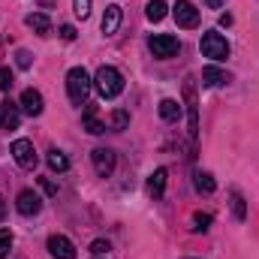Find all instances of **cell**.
Masks as SVG:
<instances>
[{
	"label": "cell",
	"mask_w": 259,
	"mask_h": 259,
	"mask_svg": "<svg viewBox=\"0 0 259 259\" xmlns=\"http://www.w3.org/2000/svg\"><path fill=\"white\" fill-rule=\"evenodd\" d=\"M220 24H223V27H229V24H232V15H229V12H226V15H220Z\"/></svg>",
	"instance_id": "32"
},
{
	"label": "cell",
	"mask_w": 259,
	"mask_h": 259,
	"mask_svg": "<svg viewBox=\"0 0 259 259\" xmlns=\"http://www.w3.org/2000/svg\"><path fill=\"white\" fill-rule=\"evenodd\" d=\"M211 226V214H193V232H205Z\"/></svg>",
	"instance_id": "27"
},
{
	"label": "cell",
	"mask_w": 259,
	"mask_h": 259,
	"mask_svg": "<svg viewBox=\"0 0 259 259\" xmlns=\"http://www.w3.org/2000/svg\"><path fill=\"white\" fill-rule=\"evenodd\" d=\"M24 24H27L33 33H39V36H49V33H52V21H49L46 12H30V15L24 18Z\"/></svg>",
	"instance_id": "15"
},
{
	"label": "cell",
	"mask_w": 259,
	"mask_h": 259,
	"mask_svg": "<svg viewBox=\"0 0 259 259\" xmlns=\"http://www.w3.org/2000/svg\"><path fill=\"white\" fill-rule=\"evenodd\" d=\"M91 253H94V256H103V253H109V241H103V238H97V241L91 244Z\"/></svg>",
	"instance_id": "28"
},
{
	"label": "cell",
	"mask_w": 259,
	"mask_h": 259,
	"mask_svg": "<svg viewBox=\"0 0 259 259\" xmlns=\"http://www.w3.org/2000/svg\"><path fill=\"white\" fill-rule=\"evenodd\" d=\"M121 15H124V12H121V6H118V3H112V6H106V12H103V24H100L106 36H112V33H118V27H121Z\"/></svg>",
	"instance_id": "13"
},
{
	"label": "cell",
	"mask_w": 259,
	"mask_h": 259,
	"mask_svg": "<svg viewBox=\"0 0 259 259\" xmlns=\"http://www.w3.org/2000/svg\"><path fill=\"white\" fill-rule=\"evenodd\" d=\"M184 100H187V118H190V139H199V112H196L193 78H187V81H184Z\"/></svg>",
	"instance_id": "9"
},
{
	"label": "cell",
	"mask_w": 259,
	"mask_h": 259,
	"mask_svg": "<svg viewBox=\"0 0 259 259\" xmlns=\"http://www.w3.org/2000/svg\"><path fill=\"white\" fill-rule=\"evenodd\" d=\"M15 64L21 66V69H27V66H30V52L18 49V52H15Z\"/></svg>",
	"instance_id": "29"
},
{
	"label": "cell",
	"mask_w": 259,
	"mask_h": 259,
	"mask_svg": "<svg viewBox=\"0 0 259 259\" xmlns=\"http://www.w3.org/2000/svg\"><path fill=\"white\" fill-rule=\"evenodd\" d=\"M15 84V75H12V69L9 66H0V91H9Z\"/></svg>",
	"instance_id": "26"
},
{
	"label": "cell",
	"mask_w": 259,
	"mask_h": 259,
	"mask_svg": "<svg viewBox=\"0 0 259 259\" xmlns=\"http://www.w3.org/2000/svg\"><path fill=\"white\" fill-rule=\"evenodd\" d=\"M172 15H175L178 27H184V30H193V27H199V9H196L190 0H178V3L172 6Z\"/></svg>",
	"instance_id": "5"
},
{
	"label": "cell",
	"mask_w": 259,
	"mask_h": 259,
	"mask_svg": "<svg viewBox=\"0 0 259 259\" xmlns=\"http://www.w3.org/2000/svg\"><path fill=\"white\" fill-rule=\"evenodd\" d=\"M205 3H208V6H211V9H220V6H223V3H226V0H205Z\"/></svg>",
	"instance_id": "33"
},
{
	"label": "cell",
	"mask_w": 259,
	"mask_h": 259,
	"mask_svg": "<svg viewBox=\"0 0 259 259\" xmlns=\"http://www.w3.org/2000/svg\"><path fill=\"white\" fill-rule=\"evenodd\" d=\"M97 259H103V256H97Z\"/></svg>",
	"instance_id": "35"
},
{
	"label": "cell",
	"mask_w": 259,
	"mask_h": 259,
	"mask_svg": "<svg viewBox=\"0 0 259 259\" xmlns=\"http://www.w3.org/2000/svg\"><path fill=\"white\" fill-rule=\"evenodd\" d=\"M193 184H196V190H199V193H214V187H217V184H214V178H211L208 172H196Z\"/></svg>",
	"instance_id": "21"
},
{
	"label": "cell",
	"mask_w": 259,
	"mask_h": 259,
	"mask_svg": "<svg viewBox=\"0 0 259 259\" xmlns=\"http://www.w3.org/2000/svg\"><path fill=\"white\" fill-rule=\"evenodd\" d=\"M61 36H64L66 42H72V39H75V27H72V24H64V27H61Z\"/></svg>",
	"instance_id": "30"
},
{
	"label": "cell",
	"mask_w": 259,
	"mask_h": 259,
	"mask_svg": "<svg viewBox=\"0 0 259 259\" xmlns=\"http://www.w3.org/2000/svg\"><path fill=\"white\" fill-rule=\"evenodd\" d=\"M91 6H94V0H72V12H75L81 21L91 15Z\"/></svg>",
	"instance_id": "25"
},
{
	"label": "cell",
	"mask_w": 259,
	"mask_h": 259,
	"mask_svg": "<svg viewBox=\"0 0 259 259\" xmlns=\"http://www.w3.org/2000/svg\"><path fill=\"white\" fill-rule=\"evenodd\" d=\"M232 214H235V220H244L247 217V205H244L241 193H232Z\"/></svg>",
	"instance_id": "24"
},
{
	"label": "cell",
	"mask_w": 259,
	"mask_h": 259,
	"mask_svg": "<svg viewBox=\"0 0 259 259\" xmlns=\"http://www.w3.org/2000/svg\"><path fill=\"white\" fill-rule=\"evenodd\" d=\"M109 124H112V130H127L130 115L124 112V109H115V112H112V118H109Z\"/></svg>",
	"instance_id": "22"
},
{
	"label": "cell",
	"mask_w": 259,
	"mask_h": 259,
	"mask_svg": "<svg viewBox=\"0 0 259 259\" xmlns=\"http://www.w3.org/2000/svg\"><path fill=\"white\" fill-rule=\"evenodd\" d=\"M12 157H15V163L21 169H33L36 166V148H33V142L30 139H15L12 142Z\"/></svg>",
	"instance_id": "6"
},
{
	"label": "cell",
	"mask_w": 259,
	"mask_h": 259,
	"mask_svg": "<svg viewBox=\"0 0 259 259\" xmlns=\"http://www.w3.org/2000/svg\"><path fill=\"white\" fill-rule=\"evenodd\" d=\"M148 193L154 196V199H160V196L166 193V169H154V172H151V178H148Z\"/></svg>",
	"instance_id": "17"
},
{
	"label": "cell",
	"mask_w": 259,
	"mask_h": 259,
	"mask_svg": "<svg viewBox=\"0 0 259 259\" xmlns=\"http://www.w3.org/2000/svg\"><path fill=\"white\" fill-rule=\"evenodd\" d=\"M3 214H6V205H3V199H0V220H3Z\"/></svg>",
	"instance_id": "34"
},
{
	"label": "cell",
	"mask_w": 259,
	"mask_h": 259,
	"mask_svg": "<svg viewBox=\"0 0 259 259\" xmlns=\"http://www.w3.org/2000/svg\"><path fill=\"white\" fill-rule=\"evenodd\" d=\"M49 253L55 259H75V247L66 235H52L49 238Z\"/></svg>",
	"instance_id": "11"
},
{
	"label": "cell",
	"mask_w": 259,
	"mask_h": 259,
	"mask_svg": "<svg viewBox=\"0 0 259 259\" xmlns=\"http://www.w3.org/2000/svg\"><path fill=\"white\" fill-rule=\"evenodd\" d=\"M148 49H151V55L154 58H160V61H169V58H175L178 55V39L172 36V33H154L151 39H148Z\"/></svg>",
	"instance_id": "3"
},
{
	"label": "cell",
	"mask_w": 259,
	"mask_h": 259,
	"mask_svg": "<svg viewBox=\"0 0 259 259\" xmlns=\"http://www.w3.org/2000/svg\"><path fill=\"white\" fill-rule=\"evenodd\" d=\"M12 241H15V238H12V232H9V229H0V259L9 256V250H12Z\"/></svg>",
	"instance_id": "23"
},
{
	"label": "cell",
	"mask_w": 259,
	"mask_h": 259,
	"mask_svg": "<svg viewBox=\"0 0 259 259\" xmlns=\"http://www.w3.org/2000/svg\"><path fill=\"white\" fill-rule=\"evenodd\" d=\"M94 88H97V94L103 100H115L124 91V75L115 66H100L97 75H94Z\"/></svg>",
	"instance_id": "1"
},
{
	"label": "cell",
	"mask_w": 259,
	"mask_h": 259,
	"mask_svg": "<svg viewBox=\"0 0 259 259\" xmlns=\"http://www.w3.org/2000/svg\"><path fill=\"white\" fill-rule=\"evenodd\" d=\"M166 12H169L166 0H148V6H145L148 21H163V18H166Z\"/></svg>",
	"instance_id": "19"
},
{
	"label": "cell",
	"mask_w": 259,
	"mask_h": 259,
	"mask_svg": "<svg viewBox=\"0 0 259 259\" xmlns=\"http://www.w3.org/2000/svg\"><path fill=\"white\" fill-rule=\"evenodd\" d=\"M21 112L30 115V118H39V115H42V94L33 91V88H27V91L21 94Z\"/></svg>",
	"instance_id": "12"
},
{
	"label": "cell",
	"mask_w": 259,
	"mask_h": 259,
	"mask_svg": "<svg viewBox=\"0 0 259 259\" xmlns=\"http://www.w3.org/2000/svg\"><path fill=\"white\" fill-rule=\"evenodd\" d=\"M91 160H94V169H97L100 178H109V175L115 172V151H109V148H97V151L91 154Z\"/></svg>",
	"instance_id": "8"
},
{
	"label": "cell",
	"mask_w": 259,
	"mask_h": 259,
	"mask_svg": "<svg viewBox=\"0 0 259 259\" xmlns=\"http://www.w3.org/2000/svg\"><path fill=\"white\" fill-rule=\"evenodd\" d=\"M91 84H94V78L88 75V69H84V66H72V69L66 72V94H69V103H72V106H81V103L88 100V94H91Z\"/></svg>",
	"instance_id": "2"
},
{
	"label": "cell",
	"mask_w": 259,
	"mask_h": 259,
	"mask_svg": "<svg viewBox=\"0 0 259 259\" xmlns=\"http://www.w3.org/2000/svg\"><path fill=\"white\" fill-rule=\"evenodd\" d=\"M39 187H42V190H46L49 196H55V193H58V187H55V184H52L49 178H39Z\"/></svg>",
	"instance_id": "31"
},
{
	"label": "cell",
	"mask_w": 259,
	"mask_h": 259,
	"mask_svg": "<svg viewBox=\"0 0 259 259\" xmlns=\"http://www.w3.org/2000/svg\"><path fill=\"white\" fill-rule=\"evenodd\" d=\"M15 208H18V214L21 217H33V214H39L42 211V199L36 190H21L18 199H15Z\"/></svg>",
	"instance_id": "7"
},
{
	"label": "cell",
	"mask_w": 259,
	"mask_h": 259,
	"mask_svg": "<svg viewBox=\"0 0 259 259\" xmlns=\"http://www.w3.org/2000/svg\"><path fill=\"white\" fill-rule=\"evenodd\" d=\"M81 124H84V130L91 133V136H100V133H106V124L100 121V115H97V106H84V112H81Z\"/></svg>",
	"instance_id": "14"
},
{
	"label": "cell",
	"mask_w": 259,
	"mask_h": 259,
	"mask_svg": "<svg viewBox=\"0 0 259 259\" xmlns=\"http://www.w3.org/2000/svg\"><path fill=\"white\" fill-rule=\"evenodd\" d=\"M202 55L211 61H226L229 58V42L220 33H205L202 36Z\"/></svg>",
	"instance_id": "4"
},
{
	"label": "cell",
	"mask_w": 259,
	"mask_h": 259,
	"mask_svg": "<svg viewBox=\"0 0 259 259\" xmlns=\"http://www.w3.org/2000/svg\"><path fill=\"white\" fill-rule=\"evenodd\" d=\"M49 166H52L55 172H66V169H69V160H66V154H64V151L52 148V151H49Z\"/></svg>",
	"instance_id": "20"
},
{
	"label": "cell",
	"mask_w": 259,
	"mask_h": 259,
	"mask_svg": "<svg viewBox=\"0 0 259 259\" xmlns=\"http://www.w3.org/2000/svg\"><path fill=\"white\" fill-rule=\"evenodd\" d=\"M18 124H21V106L3 100L0 103V130H18Z\"/></svg>",
	"instance_id": "10"
},
{
	"label": "cell",
	"mask_w": 259,
	"mask_h": 259,
	"mask_svg": "<svg viewBox=\"0 0 259 259\" xmlns=\"http://www.w3.org/2000/svg\"><path fill=\"white\" fill-rule=\"evenodd\" d=\"M226 81H229L226 69H220V66H205L202 69V84L205 88H223Z\"/></svg>",
	"instance_id": "16"
},
{
	"label": "cell",
	"mask_w": 259,
	"mask_h": 259,
	"mask_svg": "<svg viewBox=\"0 0 259 259\" xmlns=\"http://www.w3.org/2000/svg\"><path fill=\"white\" fill-rule=\"evenodd\" d=\"M160 118H163L166 124L178 121V118H181V103H178V100H163V103H160Z\"/></svg>",
	"instance_id": "18"
}]
</instances>
